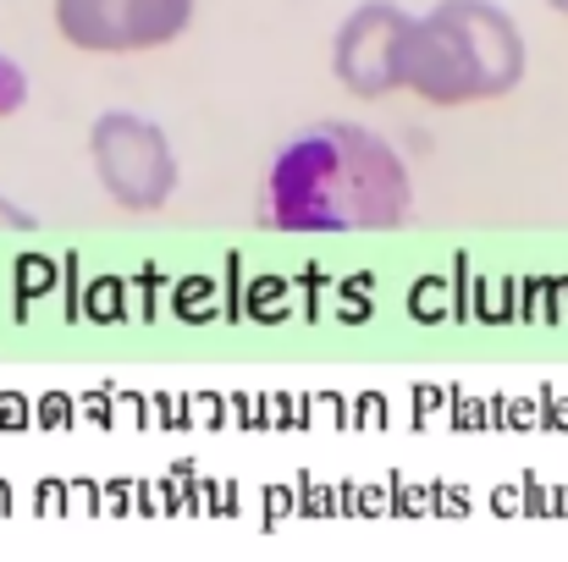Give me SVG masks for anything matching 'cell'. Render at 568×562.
Masks as SVG:
<instances>
[{
  "label": "cell",
  "mask_w": 568,
  "mask_h": 562,
  "mask_svg": "<svg viewBox=\"0 0 568 562\" xmlns=\"http://www.w3.org/2000/svg\"><path fill=\"white\" fill-rule=\"evenodd\" d=\"M414 215L408 161L359 122H315L293 133L265 183L254 221L293 237H343V232H397Z\"/></svg>",
  "instance_id": "1"
},
{
  "label": "cell",
  "mask_w": 568,
  "mask_h": 562,
  "mask_svg": "<svg viewBox=\"0 0 568 562\" xmlns=\"http://www.w3.org/2000/svg\"><path fill=\"white\" fill-rule=\"evenodd\" d=\"M22 105H28V72L11 55H0V116H17Z\"/></svg>",
  "instance_id": "6"
},
{
  "label": "cell",
  "mask_w": 568,
  "mask_h": 562,
  "mask_svg": "<svg viewBox=\"0 0 568 562\" xmlns=\"http://www.w3.org/2000/svg\"><path fill=\"white\" fill-rule=\"evenodd\" d=\"M89 161L111 204L128 215H155L178 193V150L144 111H100L89 127Z\"/></svg>",
  "instance_id": "3"
},
{
  "label": "cell",
  "mask_w": 568,
  "mask_h": 562,
  "mask_svg": "<svg viewBox=\"0 0 568 562\" xmlns=\"http://www.w3.org/2000/svg\"><path fill=\"white\" fill-rule=\"evenodd\" d=\"M547 6H552V11H564V17H568V0H547Z\"/></svg>",
  "instance_id": "8"
},
{
  "label": "cell",
  "mask_w": 568,
  "mask_h": 562,
  "mask_svg": "<svg viewBox=\"0 0 568 562\" xmlns=\"http://www.w3.org/2000/svg\"><path fill=\"white\" fill-rule=\"evenodd\" d=\"M408 33H414V11H403L397 0H359L332 33L337 83L359 100H381V94L403 89Z\"/></svg>",
  "instance_id": "5"
},
{
  "label": "cell",
  "mask_w": 568,
  "mask_h": 562,
  "mask_svg": "<svg viewBox=\"0 0 568 562\" xmlns=\"http://www.w3.org/2000/svg\"><path fill=\"white\" fill-rule=\"evenodd\" d=\"M525 67V33L497 0H436L425 17H414L403 89L425 105L458 111L514 94Z\"/></svg>",
  "instance_id": "2"
},
{
  "label": "cell",
  "mask_w": 568,
  "mask_h": 562,
  "mask_svg": "<svg viewBox=\"0 0 568 562\" xmlns=\"http://www.w3.org/2000/svg\"><path fill=\"white\" fill-rule=\"evenodd\" d=\"M199 0H55V33L83 55H144L189 33Z\"/></svg>",
  "instance_id": "4"
},
{
  "label": "cell",
  "mask_w": 568,
  "mask_h": 562,
  "mask_svg": "<svg viewBox=\"0 0 568 562\" xmlns=\"http://www.w3.org/2000/svg\"><path fill=\"white\" fill-rule=\"evenodd\" d=\"M33 226H39V221H33L17 198H6V193H0V232H33Z\"/></svg>",
  "instance_id": "7"
}]
</instances>
